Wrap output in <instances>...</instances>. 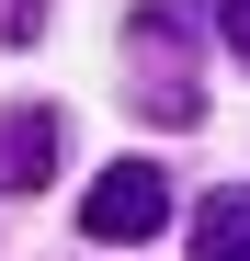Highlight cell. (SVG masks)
<instances>
[{
    "mask_svg": "<svg viewBox=\"0 0 250 261\" xmlns=\"http://www.w3.org/2000/svg\"><path fill=\"white\" fill-rule=\"evenodd\" d=\"M171 227V170L159 159H114L91 170V193H80V239H103V250H137Z\"/></svg>",
    "mask_w": 250,
    "mask_h": 261,
    "instance_id": "obj_1",
    "label": "cell"
},
{
    "mask_svg": "<svg viewBox=\"0 0 250 261\" xmlns=\"http://www.w3.org/2000/svg\"><path fill=\"white\" fill-rule=\"evenodd\" d=\"M182 23H193L182 0H148V12L125 23V46H137V68H148L137 102H148L159 125H205V91H193V68H182Z\"/></svg>",
    "mask_w": 250,
    "mask_h": 261,
    "instance_id": "obj_2",
    "label": "cell"
},
{
    "mask_svg": "<svg viewBox=\"0 0 250 261\" xmlns=\"http://www.w3.org/2000/svg\"><path fill=\"white\" fill-rule=\"evenodd\" d=\"M68 159V114L57 102H12L0 114V182H57Z\"/></svg>",
    "mask_w": 250,
    "mask_h": 261,
    "instance_id": "obj_3",
    "label": "cell"
},
{
    "mask_svg": "<svg viewBox=\"0 0 250 261\" xmlns=\"http://www.w3.org/2000/svg\"><path fill=\"white\" fill-rule=\"evenodd\" d=\"M193 261H250V193H239V182L205 193V216H193Z\"/></svg>",
    "mask_w": 250,
    "mask_h": 261,
    "instance_id": "obj_4",
    "label": "cell"
},
{
    "mask_svg": "<svg viewBox=\"0 0 250 261\" xmlns=\"http://www.w3.org/2000/svg\"><path fill=\"white\" fill-rule=\"evenodd\" d=\"M46 34V0H0V46H34Z\"/></svg>",
    "mask_w": 250,
    "mask_h": 261,
    "instance_id": "obj_5",
    "label": "cell"
},
{
    "mask_svg": "<svg viewBox=\"0 0 250 261\" xmlns=\"http://www.w3.org/2000/svg\"><path fill=\"white\" fill-rule=\"evenodd\" d=\"M216 46H228V57L250 68V0H216Z\"/></svg>",
    "mask_w": 250,
    "mask_h": 261,
    "instance_id": "obj_6",
    "label": "cell"
}]
</instances>
